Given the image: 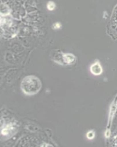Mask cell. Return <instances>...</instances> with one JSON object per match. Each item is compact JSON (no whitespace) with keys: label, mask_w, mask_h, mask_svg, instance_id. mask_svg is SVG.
<instances>
[{"label":"cell","mask_w":117,"mask_h":147,"mask_svg":"<svg viewBox=\"0 0 117 147\" xmlns=\"http://www.w3.org/2000/svg\"><path fill=\"white\" fill-rule=\"evenodd\" d=\"M63 60L66 62V64H71L72 62H74L75 61V57L74 54L66 53V54H63Z\"/></svg>","instance_id":"cell-3"},{"label":"cell","mask_w":117,"mask_h":147,"mask_svg":"<svg viewBox=\"0 0 117 147\" xmlns=\"http://www.w3.org/2000/svg\"><path fill=\"white\" fill-rule=\"evenodd\" d=\"M41 88L40 81L35 76H27L21 83V90L26 95H34L38 93Z\"/></svg>","instance_id":"cell-1"},{"label":"cell","mask_w":117,"mask_h":147,"mask_svg":"<svg viewBox=\"0 0 117 147\" xmlns=\"http://www.w3.org/2000/svg\"><path fill=\"white\" fill-rule=\"evenodd\" d=\"M47 9L48 10H50V11H53V10H54V8H55V4L53 2V1H50V2H48L47 3Z\"/></svg>","instance_id":"cell-4"},{"label":"cell","mask_w":117,"mask_h":147,"mask_svg":"<svg viewBox=\"0 0 117 147\" xmlns=\"http://www.w3.org/2000/svg\"><path fill=\"white\" fill-rule=\"evenodd\" d=\"M90 71L93 75L99 76L102 73V67L100 66V64L99 62H95V63L92 64V66L90 67Z\"/></svg>","instance_id":"cell-2"},{"label":"cell","mask_w":117,"mask_h":147,"mask_svg":"<svg viewBox=\"0 0 117 147\" xmlns=\"http://www.w3.org/2000/svg\"><path fill=\"white\" fill-rule=\"evenodd\" d=\"M86 137H87V138H88V139L94 138V132L93 130L88 131V132H87V134H86Z\"/></svg>","instance_id":"cell-5"},{"label":"cell","mask_w":117,"mask_h":147,"mask_svg":"<svg viewBox=\"0 0 117 147\" xmlns=\"http://www.w3.org/2000/svg\"><path fill=\"white\" fill-rule=\"evenodd\" d=\"M53 29H60V27H61V25H60V23H55V24H53Z\"/></svg>","instance_id":"cell-6"}]
</instances>
